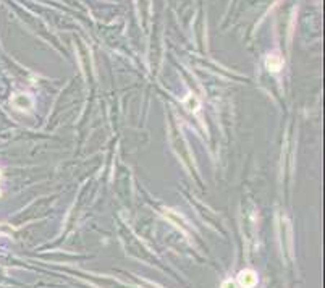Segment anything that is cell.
<instances>
[{
  "instance_id": "obj_1",
  "label": "cell",
  "mask_w": 325,
  "mask_h": 288,
  "mask_svg": "<svg viewBox=\"0 0 325 288\" xmlns=\"http://www.w3.org/2000/svg\"><path fill=\"white\" fill-rule=\"evenodd\" d=\"M257 282H259V279H257L256 272L254 270H241L240 275H238V285L240 287H244V288H252L257 285Z\"/></svg>"
},
{
  "instance_id": "obj_2",
  "label": "cell",
  "mask_w": 325,
  "mask_h": 288,
  "mask_svg": "<svg viewBox=\"0 0 325 288\" xmlns=\"http://www.w3.org/2000/svg\"><path fill=\"white\" fill-rule=\"evenodd\" d=\"M267 66H269L270 71H278L283 66V60L278 57V55H270L267 59Z\"/></svg>"
},
{
  "instance_id": "obj_3",
  "label": "cell",
  "mask_w": 325,
  "mask_h": 288,
  "mask_svg": "<svg viewBox=\"0 0 325 288\" xmlns=\"http://www.w3.org/2000/svg\"><path fill=\"white\" fill-rule=\"evenodd\" d=\"M222 288H240L238 282L235 280H225L223 284H222Z\"/></svg>"
}]
</instances>
